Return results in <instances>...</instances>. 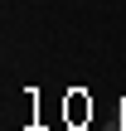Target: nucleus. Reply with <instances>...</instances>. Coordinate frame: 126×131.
<instances>
[]
</instances>
